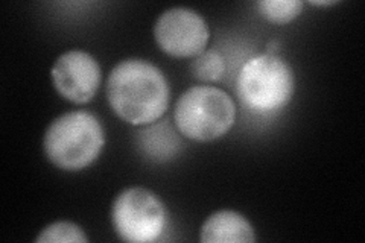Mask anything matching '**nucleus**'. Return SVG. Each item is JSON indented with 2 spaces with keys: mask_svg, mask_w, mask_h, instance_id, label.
I'll return each mask as SVG.
<instances>
[{
  "mask_svg": "<svg viewBox=\"0 0 365 243\" xmlns=\"http://www.w3.org/2000/svg\"><path fill=\"white\" fill-rule=\"evenodd\" d=\"M106 145L104 126L95 114L68 111L56 118L43 138V149L53 166L67 172L88 167Z\"/></svg>",
  "mask_w": 365,
  "mask_h": 243,
  "instance_id": "obj_2",
  "label": "nucleus"
},
{
  "mask_svg": "<svg viewBox=\"0 0 365 243\" xmlns=\"http://www.w3.org/2000/svg\"><path fill=\"white\" fill-rule=\"evenodd\" d=\"M295 75L279 55L262 53L248 60L237 75L236 91L241 102L260 114L282 110L294 96Z\"/></svg>",
  "mask_w": 365,
  "mask_h": 243,
  "instance_id": "obj_4",
  "label": "nucleus"
},
{
  "mask_svg": "<svg viewBox=\"0 0 365 243\" xmlns=\"http://www.w3.org/2000/svg\"><path fill=\"white\" fill-rule=\"evenodd\" d=\"M168 79L153 63L128 58L114 66L107 83L110 107L134 126H145L163 118L169 105Z\"/></svg>",
  "mask_w": 365,
  "mask_h": 243,
  "instance_id": "obj_1",
  "label": "nucleus"
},
{
  "mask_svg": "<svg viewBox=\"0 0 365 243\" xmlns=\"http://www.w3.org/2000/svg\"><path fill=\"white\" fill-rule=\"evenodd\" d=\"M158 48L175 58H195L207 48L210 29L205 19L190 8L166 9L154 26Z\"/></svg>",
  "mask_w": 365,
  "mask_h": 243,
  "instance_id": "obj_6",
  "label": "nucleus"
},
{
  "mask_svg": "<svg viewBox=\"0 0 365 243\" xmlns=\"http://www.w3.org/2000/svg\"><path fill=\"white\" fill-rule=\"evenodd\" d=\"M38 243H52V242H75V243H86L88 237L86 236L84 229L68 221H58L46 227L40 236L36 239Z\"/></svg>",
  "mask_w": 365,
  "mask_h": 243,
  "instance_id": "obj_11",
  "label": "nucleus"
},
{
  "mask_svg": "<svg viewBox=\"0 0 365 243\" xmlns=\"http://www.w3.org/2000/svg\"><path fill=\"white\" fill-rule=\"evenodd\" d=\"M51 78L58 95L68 102L88 103L101 86V66L86 51H67L56 58Z\"/></svg>",
  "mask_w": 365,
  "mask_h": 243,
  "instance_id": "obj_7",
  "label": "nucleus"
},
{
  "mask_svg": "<svg viewBox=\"0 0 365 243\" xmlns=\"http://www.w3.org/2000/svg\"><path fill=\"white\" fill-rule=\"evenodd\" d=\"M192 72L202 83H216L225 73V61L220 52L204 51L193 60Z\"/></svg>",
  "mask_w": 365,
  "mask_h": 243,
  "instance_id": "obj_10",
  "label": "nucleus"
},
{
  "mask_svg": "<svg viewBox=\"0 0 365 243\" xmlns=\"http://www.w3.org/2000/svg\"><path fill=\"white\" fill-rule=\"evenodd\" d=\"M335 4H338V2H327V0H326V2H318V0H317V2H311V5H317V6H330V5H335Z\"/></svg>",
  "mask_w": 365,
  "mask_h": 243,
  "instance_id": "obj_13",
  "label": "nucleus"
},
{
  "mask_svg": "<svg viewBox=\"0 0 365 243\" xmlns=\"http://www.w3.org/2000/svg\"><path fill=\"white\" fill-rule=\"evenodd\" d=\"M200 239L204 243H251L256 240V233L244 214L220 210L205 219Z\"/></svg>",
  "mask_w": 365,
  "mask_h": 243,
  "instance_id": "obj_8",
  "label": "nucleus"
},
{
  "mask_svg": "<svg viewBox=\"0 0 365 243\" xmlns=\"http://www.w3.org/2000/svg\"><path fill=\"white\" fill-rule=\"evenodd\" d=\"M236 105L230 95L213 86H195L180 96L174 122L180 134L195 142H213L232 130Z\"/></svg>",
  "mask_w": 365,
  "mask_h": 243,
  "instance_id": "obj_3",
  "label": "nucleus"
},
{
  "mask_svg": "<svg viewBox=\"0 0 365 243\" xmlns=\"http://www.w3.org/2000/svg\"><path fill=\"white\" fill-rule=\"evenodd\" d=\"M111 222L122 240L150 243L163 233L166 208L154 192L145 187H130L114 200Z\"/></svg>",
  "mask_w": 365,
  "mask_h": 243,
  "instance_id": "obj_5",
  "label": "nucleus"
},
{
  "mask_svg": "<svg viewBox=\"0 0 365 243\" xmlns=\"http://www.w3.org/2000/svg\"><path fill=\"white\" fill-rule=\"evenodd\" d=\"M259 14L276 25H287L302 14L300 0H260L256 4Z\"/></svg>",
  "mask_w": 365,
  "mask_h": 243,
  "instance_id": "obj_9",
  "label": "nucleus"
},
{
  "mask_svg": "<svg viewBox=\"0 0 365 243\" xmlns=\"http://www.w3.org/2000/svg\"><path fill=\"white\" fill-rule=\"evenodd\" d=\"M280 49V43L279 41H269L268 44H267V53H269V55H277V51Z\"/></svg>",
  "mask_w": 365,
  "mask_h": 243,
  "instance_id": "obj_12",
  "label": "nucleus"
}]
</instances>
